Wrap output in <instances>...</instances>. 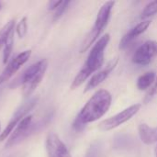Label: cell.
<instances>
[{"mask_svg":"<svg viewBox=\"0 0 157 157\" xmlns=\"http://www.w3.org/2000/svg\"><path fill=\"white\" fill-rule=\"evenodd\" d=\"M13 29H15V19L6 22V24H5L0 29V49L5 45L8 35Z\"/></svg>","mask_w":157,"mask_h":157,"instance_id":"16","label":"cell"},{"mask_svg":"<svg viewBox=\"0 0 157 157\" xmlns=\"http://www.w3.org/2000/svg\"><path fill=\"white\" fill-rule=\"evenodd\" d=\"M118 62H119V58L116 57V58L112 59L110 62H109L108 64L105 66V68H103L102 70L98 71L96 74H94L91 76L90 80L88 81L87 85L86 86V88H85L84 92L86 93V92L96 88L98 85H100L109 75V74L114 70V68L118 64Z\"/></svg>","mask_w":157,"mask_h":157,"instance_id":"11","label":"cell"},{"mask_svg":"<svg viewBox=\"0 0 157 157\" xmlns=\"http://www.w3.org/2000/svg\"><path fill=\"white\" fill-rule=\"evenodd\" d=\"M61 2H62V1H58V0L50 1V2L48 3V6H47L48 10H52V11H54V10L58 7V6L61 4Z\"/></svg>","mask_w":157,"mask_h":157,"instance_id":"22","label":"cell"},{"mask_svg":"<svg viewBox=\"0 0 157 157\" xmlns=\"http://www.w3.org/2000/svg\"><path fill=\"white\" fill-rule=\"evenodd\" d=\"M138 132L141 141L147 144H153L157 141V129L152 128L146 123H141L138 127Z\"/></svg>","mask_w":157,"mask_h":157,"instance_id":"13","label":"cell"},{"mask_svg":"<svg viewBox=\"0 0 157 157\" xmlns=\"http://www.w3.org/2000/svg\"><path fill=\"white\" fill-rule=\"evenodd\" d=\"M48 68V61L41 59L37 63L31 64L27 68L22 75L13 81L10 85V88H16L17 86H22V92L24 97L30 96L40 84Z\"/></svg>","mask_w":157,"mask_h":157,"instance_id":"3","label":"cell"},{"mask_svg":"<svg viewBox=\"0 0 157 157\" xmlns=\"http://www.w3.org/2000/svg\"><path fill=\"white\" fill-rule=\"evenodd\" d=\"M157 55V41L147 40L133 53L132 62L141 66L148 65Z\"/></svg>","mask_w":157,"mask_h":157,"instance_id":"8","label":"cell"},{"mask_svg":"<svg viewBox=\"0 0 157 157\" xmlns=\"http://www.w3.org/2000/svg\"><path fill=\"white\" fill-rule=\"evenodd\" d=\"M45 146L48 157H72L66 145L54 132L47 135Z\"/></svg>","mask_w":157,"mask_h":157,"instance_id":"10","label":"cell"},{"mask_svg":"<svg viewBox=\"0 0 157 157\" xmlns=\"http://www.w3.org/2000/svg\"><path fill=\"white\" fill-rule=\"evenodd\" d=\"M156 74L155 72H147L142 75L137 80V87L139 90H146L153 86Z\"/></svg>","mask_w":157,"mask_h":157,"instance_id":"14","label":"cell"},{"mask_svg":"<svg viewBox=\"0 0 157 157\" xmlns=\"http://www.w3.org/2000/svg\"><path fill=\"white\" fill-rule=\"evenodd\" d=\"M0 128H1V127H0ZM0 133H1V132H0Z\"/></svg>","mask_w":157,"mask_h":157,"instance_id":"25","label":"cell"},{"mask_svg":"<svg viewBox=\"0 0 157 157\" xmlns=\"http://www.w3.org/2000/svg\"><path fill=\"white\" fill-rule=\"evenodd\" d=\"M157 96V74L155 75V82L152 86V87H150L149 91L147 92V94L145 95L144 97V104H148L150 103L155 97Z\"/></svg>","mask_w":157,"mask_h":157,"instance_id":"19","label":"cell"},{"mask_svg":"<svg viewBox=\"0 0 157 157\" xmlns=\"http://www.w3.org/2000/svg\"><path fill=\"white\" fill-rule=\"evenodd\" d=\"M110 36L109 34L107 33L104 36H102L98 40L96 41V43L93 45L91 51L88 53L86 63H84L83 67L78 72L76 76L75 77L71 85L72 89H75L78 86H80L88 77L91 76L92 74L98 72V69L101 68L104 63L105 49L107 48Z\"/></svg>","mask_w":157,"mask_h":157,"instance_id":"2","label":"cell"},{"mask_svg":"<svg viewBox=\"0 0 157 157\" xmlns=\"http://www.w3.org/2000/svg\"><path fill=\"white\" fill-rule=\"evenodd\" d=\"M14 31L15 29H13L11 30V32L9 33L6 41L4 45V52H3V63H6L11 56L12 51H13V45H14Z\"/></svg>","mask_w":157,"mask_h":157,"instance_id":"15","label":"cell"},{"mask_svg":"<svg viewBox=\"0 0 157 157\" xmlns=\"http://www.w3.org/2000/svg\"><path fill=\"white\" fill-rule=\"evenodd\" d=\"M70 1H62L61 4L58 6V7L54 10V14H53V20H58L62 16L63 14L64 13V11L67 9L68 6L70 5Z\"/></svg>","mask_w":157,"mask_h":157,"instance_id":"20","label":"cell"},{"mask_svg":"<svg viewBox=\"0 0 157 157\" xmlns=\"http://www.w3.org/2000/svg\"><path fill=\"white\" fill-rule=\"evenodd\" d=\"M141 104H134L130 106L129 108L123 109L120 113L101 121L98 125V129L103 132H109L118 128L119 126L130 121L133 116H135L141 109Z\"/></svg>","mask_w":157,"mask_h":157,"instance_id":"6","label":"cell"},{"mask_svg":"<svg viewBox=\"0 0 157 157\" xmlns=\"http://www.w3.org/2000/svg\"><path fill=\"white\" fill-rule=\"evenodd\" d=\"M112 98L106 89L97 91L82 108L73 122V128L81 132L91 122H94L103 117L111 106Z\"/></svg>","mask_w":157,"mask_h":157,"instance_id":"1","label":"cell"},{"mask_svg":"<svg viewBox=\"0 0 157 157\" xmlns=\"http://www.w3.org/2000/svg\"><path fill=\"white\" fill-rule=\"evenodd\" d=\"M150 25H151V20L146 19V20H144V21L140 22L139 24H137L133 28H132L121 40V41H120V49L124 50L125 48H127L130 45V43H132L138 36L143 34L149 28Z\"/></svg>","mask_w":157,"mask_h":157,"instance_id":"12","label":"cell"},{"mask_svg":"<svg viewBox=\"0 0 157 157\" xmlns=\"http://www.w3.org/2000/svg\"><path fill=\"white\" fill-rule=\"evenodd\" d=\"M99 151H100V145H99V144L98 143H95V144H93L89 147L86 157H98V155H99Z\"/></svg>","mask_w":157,"mask_h":157,"instance_id":"21","label":"cell"},{"mask_svg":"<svg viewBox=\"0 0 157 157\" xmlns=\"http://www.w3.org/2000/svg\"><path fill=\"white\" fill-rule=\"evenodd\" d=\"M1 7H2V6H1V2H0V9H1Z\"/></svg>","mask_w":157,"mask_h":157,"instance_id":"24","label":"cell"},{"mask_svg":"<svg viewBox=\"0 0 157 157\" xmlns=\"http://www.w3.org/2000/svg\"><path fill=\"white\" fill-rule=\"evenodd\" d=\"M157 13V0L152 1L150 3H148L145 7L144 8L142 15H141V18L145 19L148 18L152 16H154L155 14Z\"/></svg>","mask_w":157,"mask_h":157,"instance_id":"17","label":"cell"},{"mask_svg":"<svg viewBox=\"0 0 157 157\" xmlns=\"http://www.w3.org/2000/svg\"><path fill=\"white\" fill-rule=\"evenodd\" d=\"M37 103V98H31L29 101L25 102L22 106H20L16 112L14 113V115L12 116L11 120L9 121L8 124L6 125V127L4 129V131L0 133V141H5L6 140V138H8L10 136V134L12 133V132L15 130V128L17 127V125L26 117L28 116V113L33 109V107L36 105Z\"/></svg>","mask_w":157,"mask_h":157,"instance_id":"7","label":"cell"},{"mask_svg":"<svg viewBox=\"0 0 157 157\" xmlns=\"http://www.w3.org/2000/svg\"><path fill=\"white\" fill-rule=\"evenodd\" d=\"M33 116L28 115L26 116L15 128V130L12 132L10 136L7 139V142L6 143V147L9 148L11 146H14L20 142H22L24 139L28 138L31 133H33L40 126H42V122L38 123H32Z\"/></svg>","mask_w":157,"mask_h":157,"instance_id":"5","label":"cell"},{"mask_svg":"<svg viewBox=\"0 0 157 157\" xmlns=\"http://www.w3.org/2000/svg\"><path fill=\"white\" fill-rule=\"evenodd\" d=\"M157 143V141H156ZM155 157H157V144L156 146H155Z\"/></svg>","mask_w":157,"mask_h":157,"instance_id":"23","label":"cell"},{"mask_svg":"<svg viewBox=\"0 0 157 157\" xmlns=\"http://www.w3.org/2000/svg\"><path fill=\"white\" fill-rule=\"evenodd\" d=\"M114 5H115L114 1H107L106 3H104L102 5V6L100 7L99 11L98 13V16H97V18H96L93 28L90 29L88 34L86 36V38L82 43V46L80 49L81 52H86L90 48L91 45L96 43L98 38L100 36L101 32L104 30V29L107 27V25L109 21L110 14H111Z\"/></svg>","mask_w":157,"mask_h":157,"instance_id":"4","label":"cell"},{"mask_svg":"<svg viewBox=\"0 0 157 157\" xmlns=\"http://www.w3.org/2000/svg\"><path fill=\"white\" fill-rule=\"evenodd\" d=\"M17 36L22 39L26 36L27 34V31H28V22H27V17H24L20 19V21L17 23L16 29H15Z\"/></svg>","mask_w":157,"mask_h":157,"instance_id":"18","label":"cell"},{"mask_svg":"<svg viewBox=\"0 0 157 157\" xmlns=\"http://www.w3.org/2000/svg\"><path fill=\"white\" fill-rule=\"evenodd\" d=\"M30 55L31 51L26 50L21 53L17 54L16 57H14L0 74V86L6 82L8 79H10L21 68V66H23L29 61Z\"/></svg>","mask_w":157,"mask_h":157,"instance_id":"9","label":"cell"}]
</instances>
